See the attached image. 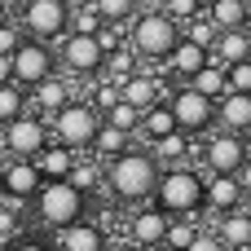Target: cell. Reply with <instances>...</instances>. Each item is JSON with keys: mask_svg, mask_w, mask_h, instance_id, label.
<instances>
[{"mask_svg": "<svg viewBox=\"0 0 251 251\" xmlns=\"http://www.w3.org/2000/svg\"><path fill=\"white\" fill-rule=\"evenodd\" d=\"M101 229L97 225H84V221H71L57 229V247L62 251H101Z\"/></svg>", "mask_w": 251, "mask_h": 251, "instance_id": "obj_15", "label": "cell"}, {"mask_svg": "<svg viewBox=\"0 0 251 251\" xmlns=\"http://www.w3.org/2000/svg\"><path fill=\"white\" fill-rule=\"evenodd\" d=\"M9 251H49L44 243H18V247H9Z\"/></svg>", "mask_w": 251, "mask_h": 251, "instance_id": "obj_43", "label": "cell"}, {"mask_svg": "<svg viewBox=\"0 0 251 251\" xmlns=\"http://www.w3.org/2000/svg\"><path fill=\"white\" fill-rule=\"evenodd\" d=\"M0 251H4V243H0Z\"/></svg>", "mask_w": 251, "mask_h": 251, "instance_id": "obj_54", "label": "cell"}, {"mask_svg": "<svg viewBox=\"0 0 251 251\" xmlns=\"http://www.w3.org/2000/svg\"><path fill=\"white\" fill-rule=\"evenodd\" d=\"M163 229H168V212H163V207H159V212H141V216L132 221V238H137V243H146V247H150V243H159V238H163Z\"/></svg>", "mask_w": 251, "mask_h": 251, "instance_id": "obj_24", "label": "cell"}, {"mask_svg": "<svg viewBox=\"0 0 251 251\" xmlns=\"http://www.w3.org/2000/svg\"><path fill=\"white\" fill-rule=\"evenodd\" d=\"M62 4H66V9H79V4H88V0H62Z\"/></svg>", "mask_w": 251, "mask_h": 251, "instance_id": "obj_48", "label": "cell"}, {"mask_svg": "<svg viewBox=\"0 0 251 251\" xmlns=\"http://www.w3.org/2000/svg\"><path fill=\"white\" fill-rule=\"evenodd\" d=\"M181 154H185V132L181 128L154 141V159H181Z\"/></svg>", "mask_w": 251, "mask_h": 251, "instance_id": "obj_33", "label": "cell"}, {"mask_svg": "<svg viewBox=\"0 0 251 251\" xmlns=\"http://www.w3.org/2000/svg\"><path fill=\"white\" fill-rule=\"evenodd\" d=\"M35 194H40V199H35V212H40V221L53 225V229L79 221V216H84V203H88V194L75 190L66 176H57V181H40Z\"/></svg>", "mask_w": 251, "mask_h": 251, "instance_id": "obj_3", "label": "cell"}, {"mask_svg": "<svg viewBox=\"0 0 251 251\" xmlns=\"http://www.w3.org/2000/svg\"><path fill=\"white\" fill-rule=\"evenodd\" d=\"M106 115H110V124H115V128H124V132H137V124H141V110H137V106H128L124 97H119Z\"/></svg>", "mask_w": 251, "mask_h": 251, "instance_id": "obj_29", "label": "cell"}, {"mask_svg": "<svg viewBox=\"0 0 251 251\" xmlns=\"http://www.w3.org/2000/svg\"><path fill=\"white\" fill-rule=\"evenodd\" d=\"M93 146H97V154H106V159H115L124 146H128V132L124 128H115V124H97V132H93Z\"/></svg>", "mask_w": 251, "mask_h": 251, "instance_id": "obj_26", "label": "cell"}, {"mask_svg": "<svg viewBox=\"0 0 251 251\" xmlns=\"http://www.w3.org/2000/svg\"><path fill=\"white\" fill-rule=\"evenodd\" d=\"M9 79H13V57L0 53V84H9Z\"/></svg>", "mask_w": 251, "mask_h": 251, "instance_id": "obj_42", "label": "cell"}, {"mask_svg": "<svg viewBox=\"0 0 251 251\" xmlns=\"http://www.w3.org/2000/svg\"><path fill=\"white\" fill-rule=\"evenodd\" d=\"M247 4H251V0H247Z\"/></svg>", "mask_w": 251, "mask_h": 251, "instance_id": "obj_55", "label": "cell"}, {"mask_svg": "<svg viewBox=\"0 0 251 251\" xmlns=\"http://www.w3.org/2000/svg\"><path fill=\"white\" fill-rule=\"evenodd\" d=\"M207 57H212V62H221V66L251 57V31H247V26H225V31L216 35V44L207 49Z\"/></svg>", "mask_w": 251, "mask_h": 251, "instance_id": "obj_12", "label": "cell"}, {"mask_svg": "<svg viewBox=\"0 0 251 251\" xmlns=\"http://www.w3.org/2000/svg\"><path fill=\"white\" fill-rule=\"evenodd\" d=\"M225 84H229L234 93H251V57L229 62V66H225Z\"/></svg>", "mask_w": 251, "mask_h": 251, "instance_id": "obj_31", "label": "cell"}, {"mask_svg": "<svg viewBox=\"0 0 251 251\" xmlns=\"http://www.w3.org/2000/svg\"><path fill=\"white\" fill-rule=\"evenodd\" d=\"M115 101H119V88H115V84H101V88H97V106H101V110H110Z\"/></svg>", "mask_w": 251, "mask_h": 251, "instance_id": "obj_40", "label": "cell"}, {"mask_svg": "<svg viewBox=\"0 0 251 251\" xmlns=\"http://www.w3.org/2000/svg\"><path fill=\"white\" fill-rule=\"evenodd\" d=\"M203 62H207V49H203V44H194V40H176V49L168 53V66H172L181 79H190Z\"/></svg>", "mask_w": 251, "mask_h": 251, "instance_id": "obj_17", "label": "cell"}, {"mask_svg": "<svg viewBox=\"0 0 251 251\" xmlns=\"http://www.w3.org/2000/svg\"><path fill=\"white\" fill-rule=\"evenodd\" d=\"M0 4H4L9 13H13V9H22V0H0Z\"/></svg>", "mask_w": 251, "mask_h": 251, "instance_id": "obj_47", "label": "cell"}, {"mask_svg": "<svg viewBox=\"0 0 251 251\" xmlns=\"http://www.w3.org/2000/svg\"><path fill=\"white\" fill-rule=\"evenodd\" d=\"M238 172H243V190H251V163H243Z\"/></svg>", "mask_w": 251, "mask_h": 251, "instance_id": "obj_44", "label": "cell"}, {"mask_svg": "<svg viewBox=\"0 0 251 251\" xmlns=\"http://www.w3.org/2000/svg\"><path fill=\"white\" fill-rule=\"evenodd\" d=\"M190 238H194V225H168V229H163V243H172L176 251H185Z\"/></svg>", "mask_w": 251, "mask_h": 251, "instance_id": "obj_36", "label": "cell"}, {"mask_svg": "<svg viewBox=\"0 0 251 251\" xmlns=\"http://www.w3.org/2000/svg\"><path fill=\"white\" fill-rule=\"evenodd\" d=\"M238 203H243V212L251 216V190H243V199H238Z\"/></svg>", "mask_w": 251, "mask_h": 251, "instance_id": "obj_46", "label": "cell"}, {"mask_svg": "<svg viewBox=\"0 0 251 251\" xmlns=\"http://www.w3.org/2000/svg\"><path fill=\"white\" fill-rule=\"evenodd\" d=\"M216 35H221V26H216L212 18L185 22V40H194V44H203V49H212V44H216Z\"/></svg>", "mask_w": 251, "mask_h": 251, "instance_id": "obj_28", "label": "cell"}, {"mask_svg": "<svg viewBox=\"0 0 251 251\" xmlns=\"http://www.w3.org/2000/svg\"><path fill=\"white\" fill-rule=\"evenodd\" d=\"M181 40V22L163 9V13H141L132 26V49L141 57H168Z\"/></svg>", "mask_w": 251, "mask_h": 251, "instance_id": "obj_4", "label": "cell"}, {"mask_svg": "<svg viewBox=\"0 0 251 251\" xmlns=\"http://www.w3.org/2000/svg\"><path fill=\"white\" fill-rule=\"evenodd\" d=\"M243 26H247V31H251V9H247V22H243Z\"/></svg>", "mask_w": 251, "mask_h": 251, "instance_id": "obj_52", "label": "cell"}, {"mask_svg": "<svg viewBox=\"0 0 251 251\" xmlns=\"http://www.w3.org/2000/svg\"><path fill=\"white\" fill-rule=\"evenodd\" d=\"M238 199H243V181H238L234 172H212V181H207V203H212L216 212H229V207H238Z\"/></svg>", "mask_w": 251, "mask_h": 251, "instance_id": "obj_16", "label": "cell"}, {"mask_svg": "<svg viewBox=\"0 0 251 251\" xmlns=\"http://www.w3.org/2000/svg\"><path fill=\"white\" fill-rule=\"evenodd\" d=\"M13 49H18V31L9 22H0V53H13Z\"/></svg>", "mask_w": 251, "mask_h": 251, "instance_id": "obj_41", "label": "cell"}, {"mask_svg": "<svg viewBox=\"0 0 251 251\" xmlns=\"http://www.w3.org/2000/svg\"><path fill=\"white\" fill-rule=\"evenodd\" d=\"M110 251H141V247H110Z\"/></svg>", "mask_w": 251, "mask_h": 251, "instance_id": "obj_51", "label": "cell"}, {"mask_svg": "<svg viewBox=\"0 0 251 251\" xmlns=\"http://www.w3.org/2000/svg\"><path fill=\"white\" fill-rule=\"evenodd\" d=\"M66 18H71V9H66L62 0H22V22L31 26L35 40L62 35V31H66Z\"/></svg>", "mask_w": 251, "mask_h": 251, "instance_id": "obj_8", "label": "cell"}, {"mask_svg": "<svg viewBox=\"0 0 251 251\" xmlns=\"http://www.w3.org/2000/svg\"><path fill=\"white\" fill-rule=\"evenodd\" d=\"M185 251H229V247L221 243V234H199L194 229V238L185 243Z\"/></svg>", "mask_w": 251, "mask_h": 251, "instance_id": "obj_35", "label": "cell"}, {"mask_svg": "<svg viewBox=\"0 0 251 251\" xmlns=\"http://www.w3.org/2000/svg\"><path fill=\"white\" fill-rule=\"evenodd\" d=\"M53 128H57V141L71 146V150H84L93 146V132H97V115L88 106H75L66 101L62 110H53Z\"/></svg>", "mask_w": 251, "mask_h": 251, "instance_id": "obj_5", "label": "cell"}, {"mask_svg": "<svg viewBox=\"0 0 251 251\" xmlns=\"http://www.w3.org/2000/svg\"><path fill=\"white\" fill-rule=\"evenodd\" d=\"M35 159H40V163H35V168H40V176H44V181H57V176H66V172H71L75 150H71V146H53V150H49V146H40V154H35Z\"/></svg>", "mask_w": 251, "mask_h": 251, "instance_id": "obj_18", "label": "cell"}, {"mask_svg": "<svg viewBox=\"0 0 251 251\" xmlns=\"http://www.w3.org/2000/svg\"><path fill=\"white\" fill-rule=\"evenodd\" d=\"M212 4H216V0H199V9H212Z\"/></svg>", "mask_w": 251, "mask_h": 251, "instance_id": "obj_50", "label": "cell"}, {"mask_svg": "<svg viewBox=\"0 0 251 251\" xmlns=\"http://www.w3.org/2000/svg\"><path fill=\"white\" fill-rule=\"evenodd\" d=\"M66 66L75 71V75H93L101 62H106V49H101V40H97V31L93 35H84V31H75L71 40H66Z\"/></svg>", "mask_w": 251, "mask_h": 251, "instance_id": "obj_9", "label": "cell"}, {"mask_svg": "<svg viewBox=\"0 0 251 251\" xmlns=\"http://www.w3.org/2000/svg\"><path fill=\"white\" fill-rule=\"evenodd\" d=\"M93 4H97V13L106 22H124V18L137 13V0H93Z\"/></svg>", "mask_w": 251, "mask_h": 251, "instance_id": "obj_32", "label": "cell"}, {"mask_svg": "<svg viewBox=\"0 0 251 251\" xmlns=\"http://www.w3.org/2000/svg\"><path fill=\"white\" fill-rule=\"evenodd\" d=\"M168 13H172L176 22H190V18L199 13V0H168Z\"/></svg>", "mask_w": 251, "mask_h": 251, "instance_id": "obj_38", "label": "cell"}, {"mask_svg": "<svg viewBox=\"0 0 251 251\" xmlns=\"http://www.w3.org/2000/svg\"><path fill=\"white\" fill-rule=\"evenodd\" d=\"M154 194H159V207H163L168 216H194V212L207 203V185H203V176L190 172V168H176V172L159 176Z\"/></svg>", "mask_w": 251, "mask_h": 251, "instance_id": "obj_2", "label": "cell"}, {"mask_svg": "<svg viewBox=\"0 0 251 251\" xmlns=\"http://www.w3.org/2000/svg\"><path fill=\"white\" fill-rule=\"evenodd\" d=\"M190 88H199V93H207V97H216V93H225L229 84H225V71H221V62H203L194 75H190Z\"/></svg>", "mask_w": 251, "mask_h": 251, "instance_id": "obj_23", "label": "cell"}, {"mask_svg": "<svg viewBox=\"0 0 251 251\" xmlns=\"http://www.w3.org/2000/svg\"><path fill=\"white\" fill-rule=\"evenodd\" d=\"M0 181H4V163H0Z\"/></svg>", "mask_w": 251, "mask_h": 251, "instance_id": "obj_53", "label": "cell"}, {"mask_svg": "<svg viewBox=\"0 0 251 251\" xmlns=\"http://www.w3.org/2000/svg\"><path fill=\"white\" fill-rule=\"evenodd\" d=\"M101 66H106L115 79H128V75H132V57H128V53H115V57H106Z\"/></svg>", "mask_w": 251, "mask_h": 251, "instance_id": "obj_37", "label": "cell"}, {"mask_svg": "<svg viewBox=\"0 0 251 251\" xmlns=\"http://www.w3.org/2000/svg\"><path fill=\"white\" fill-rule=\"evenodd\" d=\"M154 185H159V159L154 154L119 150L110 159V190L119 199H146V194H154Z\"/></svg>", "mask_w": 251, "mask_h": 251, "instance_id": "obj_1", "label": "cell"}, {"mask_svg": "<svg viewBox=\"0 0 251 251\" xmlns=\"http://www.w3.org/2000/svg\"><path fill=\"white\" fill-rule=\"evenodd\" d=\"M31 88H35V93H31V97H35V106H40V110H49V115H53V110H62V106L71 101V88H66L62 79H53V75H44V79H40V84H31Z\"/></svg>", "mask_w": 251, "mask_h": 251, "instance_id": "obj_20", "label": "cell"}, {"mask_svg": "<svg viewBox=\"0 0 251 251\" xmlns=\"http://www.w3.org/2000/svg\"><path fill=\"white\" fill-rule=\"evenodd\" d=\"M247 9H251L247 0H216V4L207 9V18L225 31V26H243V22H247Z\"/></svg>", "mask_w": 251, "mask_h": 251, "instance_id": "obj_25", "label": "cell"}, {"mask_svg": "<svg viewBox=\"0 0 251 251\" xmlns=\"http://www.w3.org/2000/svg\"><path fill=\"white\" fill-rule=\"evenodd\" d=\"M146 251H176V247H172V243H163V238H159V243H150V247H146Z\"/></svg>", "mask_w": 251, "mask_h": 251, "instance_id": "obj_45", "label": "cell"}, {"mask_svg": "<svg viewBox=\"0 0 251 251\" xmlns=\"http://www.w3.org/2000/svg\"><path fill=\"white\" fill-rule=\"evenodd\" d=\"M101 22H106V18H101V13H97V4H93V0H88V4H79V9H75V31H84V35H93V31H97V26H101Z\"/></svg>", "mask_w": 251, "mask_h": 251, "instance_id": "obj_34", "label": "cell"}, {"mask_svg": "<svg viewBox=\"0 0 251 251\" xmlns=\"http://www.w3.org/2000/svg\"><path fill=\"white\" fill-rule=\"evenodd\" d=\"M4 141H9V150H13V154L35 159V154H40V146H44V128H40V119L18 115V119H9V124H4Z\"/></svg>", "mask_w": 251, "mask_h": 251, "instance_id": "obj_11", "label": "cell"}, {"mask_svg": "<svg viewBox=\"0 0 251 251\" xmlns=\"http://www.w3.org/2000/svg\"><path fill=\"white\" fill-rule=\"evenodd\" d=\"M216 234H221V243H225V247H234V251H238V247H251V216L229 207V216L221 221V229H216Z\"/></svg>", "mask_w": 251, "mask_h": 251, "instance_id": "obj_19", "label": "cell"}, {"mask_svg": "<svg viewBox=\"0 0 251 251\" xmlns=\"http://www.w3.org/2000/svg\"><path fill=\"white\" fill-rule=\"evenodd\" d=\"M216 115H221V124H225L229 132H243V137H247V128H251V93H234V88H225Z\"/></svg>", "mask_w": 251, "mask_h": 251, "instance_id": "obj_14", "label": "cell"}, {"mask_svg": "<svg viewBox=\"0 0 251 251\" xmlns=\"http://www.w3.org/2000/svg\"><path fill=\"white\" fill-rule=\"evenodd\" d=\"M13 234H18V212L0 207V243H4V238H13Z\"/></svg>", "mask_w": 251, "mask_h": 251, "instance_id": "obj_39", "label": "cell"}, {"mask_svg": "<svg viewBox=\"0 0 251 251\" xmlns=\"http://www.w3.org/2000/svg\"><path fill=\"white\" fill-rule=\"evenodd\" d=\"M150 141H159V137H168V132H176V115H172V106H146L141 110V124H137Z\"/></svg>", "mask_w": 251, "mask_h": 251, "instance_id": "obj_21", "label": "cell"}, {"mask_svg": "<svg viewBox=\"0 0 251 251\" xmlns=\"http://www.w3.org/2000/svg\"><path fill=\"white\" fill-rule=\"evenodd\" d=\"M0 22H9V9H4V4H0Z\"/></svg>", "mask_w": 251, "mask_h": 251, "instance_id": "obj_49", "label": "cell"}, {"mask_svg": "<svg viewBox=\"0 0 251 251\" xmlns=\"http://www.w3.org/2000/svg\"><path fill=\"white\" fill-rule=\"evenodd\" d=\"M172 115H176V128L190 137V132H203L207 124H212V115H216V106H212V97L207 93H199V88H181L172 101Z\"/></svg>", "mask_w": 251, "mask_h": 251, "instance_id": "obj_7", "label": "cell"}, {"mask_svg": "<svg viewBox=\"0 0 251 251\" xmlns=\"http://www.w3.org/2000/svg\"><path fill=\"white\" fill-rule=\"evenodd\" d=\"M66 181H71L75 190H84V194H88V190H93V185L101 181V168H97V163H71Z\"/></svg>", "mask_w": 251, "mask_h": 251, "instance_id": "obj_30", "label": "cell"}, {"mask_svg": "<svg viewBox=\"0 0 251 251\" xmlns=\"http://www.w3.org/2000/svg\"><path fill=\"white\" fill-rule=\"evenodd\" d=\"M247 163V141L243 132H221L207 141V168L212 172H238Z\"/></svg>", "mask_w": 251, "mask_h": 251, "instance_id": "obj_10", "label": "cell"}, {"mask_svg": "<svg viewBox=\"0 0 251 251\" xmlns=\"http://www.w3.org/2000/svg\"><path fill=\"white\" fill-rule=\"evenodd\" d=\"M9 57H13V84H22V88L53 75V53L44 49V40H18V49Z\"/></svg>", "mask_w": 251, "mask_h": 251, "instance_id": "obj_6", "label": "cell"}, {"mask_svg": "<svg viewBox=\"0 0 251 251\" xmlns=\"http://www.w3.org/2000/svg\"><path fill=\"white\" fill-rule=\"evenodd\" d=\"M154 93H159V84H154V79H146V75H128V79L119 84V97H124L128 106H137V110L154 106Z\"/></svg>", "mask_w": 251, "mask_h": 251, "instance_id": "obj_22", "label": "cell"}, {"mask_svg": "<svg viewBox=\"0 0 251 251\" xmlns=\"http://www.w3.org/2000/svg\"><path fill=\"white\" fill-rule=\"evenodd\" d=\"M22 106H26V97L18 93V84H13V79H9V84H0V124L18 119V115H22Z\"/></svg>", "mask_w": 251, "mask_h": 251, "instance_id": "obj_27", "label": "cell"}, {"mask_svg": "<svg viewBox=\"0 0 251 251\" xmlns=\"http://www.w3.org/2000/svg\"><path fill=\"white\" fill-rule=\"evenodd\" d=\"M40 168L35 163H26L22 154L13 159V163H4V181H0V190L4 194H18V199H35V190H40Z\"/></svg>", "mask_w": 251, "mask_h": 251, "instance_id": "obj_13", "label": "cell"}]
</instances>
